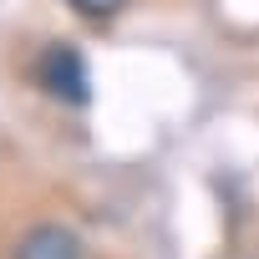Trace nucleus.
I'll use <instances>...</instances> for the list:
<instances>
[{
	"label": "nucleus",
	"instance_id": "3",
	"mask_svg": "<svg viewBox=\"0 0 259 259\" xmlns=\"http://www.w3.org/2000/svg\"><path fill=\"white\" fill-rule=\"evenodd\" d=\"M66 6L76 11V16H87V21H107V16H117L127 0H66Z\"/></svg>",
	"mask_w": 259,
	"mask_h": 259
},
{
	"label": "nucleus",
	"instance_id": "1",
	"mask_svg": "<svg viewBox=\"0 0 259 259\" xmlns=\"http://www.w3.org/2000/svg\"><path fill=\"white\" fill-rule=\"evenodd\" d=\"M36 81H41L56 102H66V107H81V102L92 97L81 51H71V46H61V41L41 51V61H36Z\"/></svg>",
	"mask_w": 259,
	"mask_h": 259
},
{
	"label": "nucleus",
	"instance_id": "2",
	"mask_svg": "<svg viewBox=\"0 0 259 259\" xmlns=\"http://www.w3.org/2000/svg\"><path fill=\"white\" fill-rule=\"evenodd\" d=\"M16 259H81V244H76L71 229H61V224H41V229H31V234L21 239Z\"/></svg>",
	"mask_w": 259,
	"mask_h": 259
}]
</instances>
